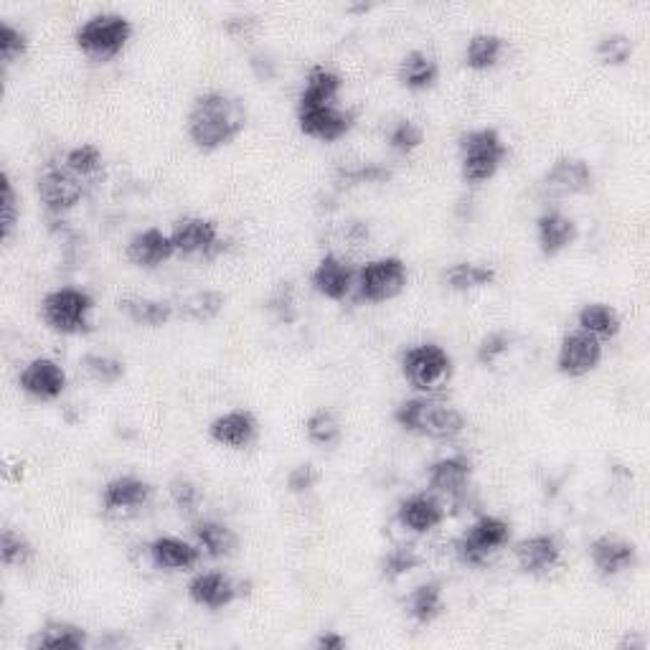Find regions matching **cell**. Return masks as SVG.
<instances>
[{"mask_svg": "<svg viewBox=\"0 0 650 650\" xmlns=\"http://www.w3.org/2000/svg\"><path fill=\"white\" fill-rule=\"evenodd\" d=\"M246 120V104L240 97L227 92H206L196 97L186 118V130L191 143L203 153H213L234 143L244 133Z\"/></svg>", "mask_w": 650, "mask_h": 650, "instance_id": "cell-1", "label": "cell"}, {"mask_svg": "<svg viewBox=\"0 0 650 650\" xmlns=\"http://www.w3.org/2000/svg\"><path fill=\"white\" fill-rule=\"evenodd\" d=\"M394 422L409 434L430 440H452L465 430L463 411L427 397H411L401 401L394 409Z\"/></svg>", "mask_w": 650, "mask_h": 650, "instance_id": "cell-2", "label": "cell"}, {"mask_svg": "<svg viewBox=\"0 0 650 650\" xmlns=\"http://www.w3.org/2000/svg\"><path fill=\"white\" fill-rule=\"evenodd\" d=\"M460 176L465 184L481 186L498 176L508 161V145L496 128H475L460 135Z\"/></svg>", "mask_w": 650, "mask_h": 650, "instance_id": "cell-3", "label": "cell"}, {"mask_svg": "<svg viewBox=\"0 0 650 650\" xmlns=\"http://www.w3.org/2000/svg\"><path fill=\"white\" fill-rule=\"evenodd\" d=\"M133 38V23L122 13H95L74 31V44L95 62H112Z\"/></svg>", "mask_w": 650, "mask_h": 650, "instance_id": "cell-4", "label": "cell"}, {"mask_svg": "<svg viewBox=\"0 0 650 650\" xmlns=\"http://www.w3.org/2000/svg\"><path fill=\"white\" fill-rule=\"evenodd\" d=\"M92 295L87 290H79V287H56V290L41 300V318H44L48 331L59 335L92 333Z\"/></svg>", "mask_w": 650, "mask_h": 650, "instance_id": "cell-5", "label": "cell"}, {"mask_svg": "<svg viewBox=\"0 0 650 650\" xmlns=\"http://www.w3.org/2000/svg\"><path fill=\"white\" fill-rule=\"evenodd\" d=\"M455 374V361L440 343H415L401 353V376L415 392L434 394L450 384Z\"/></svg>", "mask_w": 650, "mask_h": 650, "instance_id": "cell-6", "label": "cell"}, {"mask_svg": "<svg viewBox=\"0 0 650 650\" xmlns=\"http://www.w3.org/2000/svg\"><path fill=\"white\" fill-rule=\"evenodd\" d=\"M409 285V269L399 257H376L356 273V300L378 306L399 298Z\"/></svg>", "mask_w": 650, "mask_h": 650, "instance_id": "cell-7", "label": "cell"}, {"mask_svg": "<svg viewBox=\"0 0 650 650\" xmlns=\"http://www.w3.org/2000/svg\"><path fill=\"white\" fill-rule=\"evenodd\" d=\"M508 541H511V524L504 521L500 516L483 514L458 539L455 551L465 566H485L493 554L508 547Z\"/></svg>", "mask_w": 650, "mask_h": 650, "instance_id": "cell-8", "label": "cell"}, {"mask_svg": "<svg viewBox=\"0 0 650 650\" xmlns=\"http://www.w3.org/2000/svg\"><path fill=\"white\" fill-rule=\"evenodd\" d=\"M36 194L44 209L54 217L71 211L74 206L81 203L87 194V180H81L77 173H71L64 161H46L36 178Z\"/></svg>", "mask_w": 650, "mask_h": 650, "instance_id": "cell-9", "label": "cell"}, {"mask_svg": "<svg viewBox=\"0 0 650 650\" xmlns=\"http://www.w3.org/2000/svg\"><path fill=\"white\" fill-rule=\"evenodd\" d=\"M173 246L178 257H199V260H217L221 252H227L229 242L221 236L219 224L213 219L203 217H186L180 219L170 232Z\"/></svg>", "mask_w": 650, "mask_h": 650, "instance_id": "cell-10", "label": "cell"}, {"mask_svg": "<svg viewBox=\"0 0 650 650\" xmlns=\"http://www.w3.org/2000/svg\"><path fill=\"white\" fill-rule=\"evenodd\" d=\"M359 112L343 110L335 102L328 104H298V128L302 135L320 143H339L356 128Z\"/></svg>", "mask_w": 650, "mask_h": 650, "instance_id": "cell-11", "label": "cell"}, {"mask_svg": "<svg viewBox=\"0 0 650 650\" xmlns=\"http://www.w3.org/2000/svg\"><path fill=\"white\" fill-rule=\"evenodd\" d=\"M473 481V460L467 455H448L434 460L427 467V485L434 496L448 498L452 506H460L471 493Z\"/></svg>", "mask_w": 650, "mask_h": 650, "instance_id": "cell-12", "label": "cell"}, {"mask_svg": "<svg viewBox=\"0 0 650 650\" xmlns=\"http://www.w3.org/2000/svg\"><path fill=\"white\" fill-rule=\"evenodd\" d=\"M603 341H597L595 335L584 333L577 328V331L566 333L562 343H559L557 372L570 378H582L603 364Z\"/></svg>", "mask_w": 650, "mask_h": 650, "instance_id": "cell-13", "label": "cell"}, {"mask_svg": "<svg viewBox=\"0 0 650 650\" xmlns=\"http://www.w3.org/2000/svg\"><path fill=\"white\" fill-rule=\"evenodd\" d=\"M590 562L595 566L597 577L603 580H615L625 572H632L640 564V551L628 539L610 537V533H603V537L592 539L587 549Z\"/></svg>", "mask_w": 650, "mask_h": 650, "instance_id": "cell-14", "label": "cell"}, {"mask_svg": "<svg viewBox=\"0 0 650 650\" xmlns=\"http://www.w3.org/2000/svg\"><path fill=\"white\" fill-rule=\"evenodd\" d=\"M541 186L557 196H584L595 188V170L577 155H559L544 173Z\"/></svg>", "mask_w": 650, "mask_h": 650, "instance_id": "cell-15", "label": "cell"}, {"mask_svg": "<svg viewBox=\"0 0 650 650\" xmlns=\"http://www.w3.org/2000/svg\"><path fill=\"white\" fill-rule=\"evenodd\" d=\"M246 592L242 582H234L224 572H201L188 582V599L203 610H224L236 599L244 597Z\"/></svg>", "mask_w": 650, "mask_h": 650, "instance_id": "cell-16", "label": "cell"}, {"mask_svg": "<svg viewBox=\"0 0 650 650\" xmlns=\"http://www.w3.org/2000/svg\"><path fill=\"white\" fill-rule=\"evenodd\" d=\"M19 386L38 401H54L67 392V372L54 359L38 356L19 374Z\"/></svg>", "mask_w": 650, "mask_h": 650, "instance_id": "cell-17", "label": "cell"}, {"mask_svg": "<svg viewBox=\"0 0 650 650\" xmlns=\"http://www.w3.org/2000/svg\"><path fill=\"white\" fill-rule=\"evenodd\" d=\"M356 273L359 269H353L339 254H326V257H320L316 269H312L310 285L326 300L343 302L356 290Z\"/></svg>", "mask_w": 650, "mask_h": 650, "instance_id": "cell-18", "label": "cell"}, {"mask_svg": "<svg viewBox=\"0 0 650 650\" xmlns=\"http://www.w3.org/2000/svg\"><path fill=\"white\" fill-rule=\"evenodd\" d=\"M514 554L521 572L529 577H547L562 562V547L551 533H533V537L516 541Z\"/></svg>", "mask_w": 650, "mask_h": 650, "instance_id": "cell-19", "label": "cell"}, {"mask_svg": "<svg viewBox=\"0 0 650 650\" xmlns=\"http://www.w3.org/2000/svg\"><path fill=\"white\" fill-rule=\"evenodd\" d=\"M209 438L221 448L244 450L257 442L260 425L250 409H232L219 415L209 425Z\"/></svg>", "mask_w": 650, "mask_h": 650, "instance_id": "cell-20", "label": "cell"}, {"mask_svg": "<svg viewBox=\"0 0 650 650\" xmlns=\"http://www.w3.org/2000/svg\"><path fill=\"white\" fill-rule=\"evenodd\" d=\"M445 516L448 508L442 506V500L430 491L411 493V496L401 500L397 508L399 524L411 533H430L434 529H440Z\"/></svg>", "mask_w": 650, "mask_h": 650, "instance_id": "cell-21", "label": "cell"}, {"mask_svg": "<svg viewBox=\"0 0 650 650\" xmlns=\"http://www.w3.org/2000/svg\"><path fill=\"white\" fill-rule=\"evenodd\" d=\"M153 485L137 475H118L102 488V508L107 514H133L151 504Z\"/></svg>", "mask_w": 650, "mask_h": 650, "instance_id": "cell-22", "label": "cell"}, {"mask_svg": "<svg viewBox=\"0 0 650 650\" xmlns=\"http://www.w3.org/2000/svg\"><path fill=\"white\" fill-rule=\"evenodd\" d=\"M128 260L140 269H158L176 257V246H173L170 234L158 227L143 229L133 240L128 242Z\"/></svg>", "mask_w": 650, "mask_h": 650, "instance_id": "cell-23", "label": "cell"}, {"mask_svg": "<svg viewBox=\"0 0 650 650\" xmlns=\"http://www.w3.org/2000/svg\"><path fill=\"white\" fill-rule=\"evenodd\" d=\"M577 236H580L577 221L566 217L562 211L551 209L537 219V242H539V252L544 254V257H557V254L570 250V246L577 242Z\"/></svg>", "mask_w": 650, "mask_h": 650, "instance_id": "cell-24", "label": "cell"}, {"mask_svg": "<svg viewBox=\"0 0 650 650\" xmlns=\"http://www.w3.org/2000/svg\"><path fill=\"white\" fill-rule=\"evenodd\" d=\"M147 557L158 570L166 572H188L201 562L203 551L199 544L178 539V537H158L147 544Z\"/></svg>", "mask_w": 650, "mask_h": 650, "instance_id": "cell-25", "label": "cell"}, {"mask_svg": "<svg viewBox=\"0 0 650 650\" xmlns=\"http://www.w3.org/2000/svg\"><path fill=\"white\" fill-rule=\"evenodd\" d=\"M191 537L203 554L211 559H229L240 549L236 531L229 524L217 521V518H194Z\"/></svg>", "mask_w": 650, "mask_h": 650, "instance_id": "cell-26", "label": "cell"}, {"mask_svg": "<svg viewBox=\"0 0 650 650\" xmlns=\"http://www.w3.org/2000/svg\"><path fill=\"white\" fill-rule=\"evenodd\" d=\"M87 646V628L69 620H48L29 638V650H85Z\"/></svg>", "mask_w": 650, "mask_h": 650, "instance_id": "cell-27", "label": "cell"}, {"mask_svg": "<svg viewBox=\"0 0 650 650\" xmlns=\"http://www.w3.org/2000/svg\"><path fill=\"white\" fill-rule=\"evenodd\" d=\"M397 79L401 87L409 89V92H427V89L438 85L440 64L434 56L415 48V52H409L405 59L399 62Z\"/></svg>", "mask_w": 650, "mask_h": 650, "instance_id": "cell-28", "label": "cell"}, {"mask_svg": "<svg viewBox=\"0 0 650 650\" xmlns=\"http://www.w3.org/2000/svg\"><path fill=\"white\" fill-rule=\"evenodd\" d=\"M445 279L448 290L452 293H475L483 290V287H491L498 279V273L493 265H483V262H455L445 269Z\"/></svg>", "mask_w": 650, "mask_h": 650, "instance_id": "cell-29", "label": "cell"}, {"mask_svg": "<svg viewBox=\"0 0 650 650\" xmlns=\"http://www.w3.org/2000/svg\"><path fill=\"white\" fill-rule=\"evenodd\" d=\"M118 308L140 328H166L176 318V306L155 298H122Z\"/></svg>", "mask_w": 650, "mask_h": 650, "instance_id": "cell-30", "label": "cell"}, {"mask_svg": "<svg viewBox=\"0 0 650 650\" xmlns=\"http://www.w3.org/2000/svg\"><path fill=\"white\" fill-rule=\"evenodd\" d=\"M577 326L580 331L595 335L597 341H613L620 333L623 320L620 312L607 306V302H587L577 312Z\"/></svg>", "mask_w": 650, "mask_h": 650, "instance_id": "cell-31", "label": "cell"}, {"mask_svg": "<svg viewBox=\"0 0 650 650\" xmlns=\"http://www.w3.org/2000/svg\"><path fill=\"white\" fill-rule=\"evenodd\" d=\"M407 615L417 625H432L445 613V597H442L440 582H425L407 595Z\"/></svg>", "mask_w": 650, "mask_h": 650, "instance_id": "cell-32", "label": "cell"}, {"mask_svg": "<svg viewBox=\"0 0 650 650\" xmlns=\"http://www.w3.org/2000/svg\"><path fill=\"white\" fill-rule=\"evenodd\" d=\"M508 48V41L498 34H475L467 38L465 67L473 71H488L498 67Z\"/></svg>", "mask_w": 650, "mask_h": 650, "instance_id": "cell-33", "label": "cell"}, {"mask_svg": "<svg viewBox=\"0 0 650 650\" xmlns=\"http://www.w3.org/2000/svg\"><path fill=\"white\" fill-rule=\"evenodd\" d=\"M227 306V295L219 290H199L186 295L176 306V316L184 320H191V323H211V320L219 318V312Z\"/></svg>", "mask_w": 650, "mask_h": 650, "instance_id": "cell-34", "label": "cell"}, {"mask_svg": "<svg viewBox=\"0 0 650 650\" xmlns=\"http://www.w3.org/2000/svg\"><path fill=\"white\" fill-rule=\"evenodd\" d=\"M343 79L326 67H312L306 77V87L300 89L298 104H328L341 95Z\"/></svg>", "mask_w": 650, "mask_h": 650, "instance_id": "cell-35", "label": "cell"}, {"mask_svg": "<svg viewBox=\"0 0 650 650\" xmlns=\"http://www.w3.org/2000/svg\"><path fill=\"white\" fill-rule=\"evenodd\" d=\"M306 438L310 445L316 448H335L343 438V427L341 419L333 409L320 407L316 411H310V417L306 419Z\"/></svg>", "mask_w": 650, "mask_h": 650, "instance_id": "cell-36", "label": "cell"}, {"mask_svg": "<svg viewBox=\"0 0 650 650\" xmlns=\"http://www.w3.org/2000/svg\"><path fill=\"white\" fill-rule=\"evenodd\" d=\"M62 161L64 166H67L71 173H77L81 180H87V184L100 176L104 168L102 151L95 143H81L77 147H71V151L62 155Z\"/></svg>", "mask_w": 650, "mask_h": 650, "instance_id": "cell-37", "label": "cell"}, {"mask_svg": "<svg viewBox=\"0 0 650 650\" xmlns=\"http://www.w3.org/2000/svg\"><path fill=\"white\" fill-rule=\"evenodd\" d=\"M81 368H85V374L100 386L118 384L128 372L125 361L110 356V353H85V356H81Z\"/></svg>", "mask_w": 650, "mask_h": 650, "instance_id": "cell-38", "label": "cell"}, {"mask_svg": "<svg viewBox=\"0 0 650 650\" xmlns=\"http://www.w3.org/2000/svg\"><path fill=\"white\" fill-rule=\"evenodd\" d=\"M34 557L36 549L26 533L11 529V526L3 529V537H0V559H3L5 566H26L34 562Z\"/></svg>", "mask_w": 650, "mask_h": 650, "instance_id": "cell-39", "label": "cell"}, {"mask_svg": "<svg viewBox=\"0 0 650 650\" xmlns=\"http://www.w3.org/2000/svg\"><path fill=\"white\" fill-rule=\"evenodd\" d=\"M168 493H170L173 506H176V511L180 516L191 518V521L196 516H199V508L203 504V498H201L199 485L188 478V475H176V478L168 483Z\"/></svg>", "mask_w": 650, "mask_h": 650, "instance_id": "cell-40", "label": "cell"}, {"mask_svg": "<svg viewBox=\"0 0 650 650\" xmlns=\"http://www.w3.org/2000/svg\"><path fill=\"white\" fill-rule=\"evenodd\" d=\"M632 52H636V44L628 34H605L595 44V56L605 67H625Z\"/></svg>", "mask_w": 650, "mask_h": 650, "instance_id": "cell-41", "label": "cell"}, {"mask_svg": "<svg viewBox=\"0 0 650 650\" xmlns=\"http://www.w3.org/2000/svg\"><path fill=\"white\" fill-rule=\"evenodd\" d=\"M422 564V557H419V551L409 544H397L386 551L384 559H382V577L389 580V582H397L399 577H405L411 570H417V566Z\"/></svg>", "mask_w": 650, "mask_h": 650, "instance_id": "cell-42", "label": "cell"}, {"mask_svg": "<svg viewBox=\"0 0 650 650\" xmlns=\"http://www.w3.org/2000/svg\"><path fill=\"white\" fill-rule=\"evenodd\" d=\"M386 143H389V147L397 155H411L425 143V133L415 120L399 118L397 122H392L389 133H386Z\"/></svg>", "mask_w": 650, "mask_h": 650, "instance_id": "cell-43", "label": "cell"}, {"mask_svg": "<svg viewBox=\"0 0 650 650\" xmlns=\"http://www.w3.org/2000/svg\"><path fill=\"white\" fill-rule=\"evenodd\" d=\"M392 178V170L378 166V163H359V166H345L335 170V184L339 188L364 186V184H386Z\"/></svg>", "mask_w": 650, "mask_h": 650, "instance_id": "cell-44", "label": "cell"}, {"mask_svg": "<svg viewBox=\"0 0 650 650\" xmlns=\"http://www.w3.org/2000/svg\"><path fill=\"white\" fill-rule=\"evenodd\" d=\"M29 36L26 31L15 29L11 21H0V62H3V71L29 54Z\"/></svg>", "mask_w": 650, "mask_h": 650, "instance_id": "cell-45", "label": "cell"}, {"mask_svg": "<svg viewBox=\"0 0 650 650\" xmlns=\"http://www.w3.org/2000/svg\"><path fill=\"white\" fill-rule=\"evenodd\" d=\"M511 343H514L511 333L491 331L488 335H483V339H481L478 351H475V359H478L481 366L488 368L493 364H498V361L506 356L508 349H511Z\"/></svg>", "mask_w": 650, "mask_h": 650, "instance_id": "cell-46", "label": "cell"}, {"mask_svg": "<svg viewBox=\"0 0 650 650\" xmlns=\"http://www.w3.org/2000/svg\"><path fill=\"white\" fill-rule=\"evenodd\" d=\"M0 184H3V221H0V236H3V242H11L15 227H19V196H15L13 180L8 176V170H3V176H0Z\"/></svg>", "mask_w": 650, "mask_h": 650, "instance_id": "cell-47", "label": "cell"}, {"mask_svg": "<svg viewBox=\"0 0 650 650\" xmlns=\"http://www.w3.org/2000/svg\"><path fill=\"white\" fill-rule=\"evenodd\" d=\"M265 306H267V310L275 312L277 320H283V323H293V320L298 318V310H295L293 283H277L275 290L269 293Z\"/></svg>", "mask_w": 650, "mask_h": 650, "instance_id": "cell-48", "label": "cell"}, {"mask_svg": "<svg viewBox=\"0 0 650 650\" xmlns=\"http://www.w3.org/2000/svg\"><path fill=\"white\" fill-rule=\"evenodd\" d=\"M318 481H320V473L316 471V465L300 463L287 473V491L295 493V496H306V493L316 488Z\"/></svg>", "mask_w": 650, "mask_h": 650, "instance_id": "cell-49", "label": "cell"}, {"mask_svg": "<svg viewBox=\"0 0 650 650\" xmlns=\"http://www.w3.org/2000/svg\"><path fill=\"white\" fill-rule=\"evenodd\" d=\"M257 15H252V13H236V15H232V19H227L224 21V31L227 34H232V36H236V38H242V36H250L254 29H257Z\"/></svg>", "mask_w": 650, "mask_h": 650, "instance_id": "cell-50", "label": "cell"}, {"mask_svg": "<svg viewBox=\"0 0 650 650\" xmlns=\"http://www.w3.org/2000/svg\"><path fill=\"white\" fill-rule=\"evenodd\" d=\"M345 646H349V640L335 630H323L316 640H312V648L318 650H343Z\"/></svg>", "mask_w": 650, "mask_h": 650, "instance_id": "cell-51", "label": "cell"}, {"mask_svg": "<svg viewBox=\"0 0 650 650\" xmlns=\"http://www.w3.org/2000/svg\"><path fill=\"white\" fill-rule=\"evenodd\" d=\"M252 69L260 79H273L275 77V62L269 59L267 52L252 54Z\"/></svg>", "mask_w": 650, "mask_h": 650, "instance_id": "cell-52", "label": "cell"}, {"mask_svg": "<svg viewBox=\"0 0 650 650\" xmlns=\"http://www.w3.org/2000/svg\"><path fill=\"white\" fill-rule=\"evenodd\" d=\"M617 648L620 650H643L646 648V638L643 636H638V632H628V636H625L620 643H617Z\"/></svg>", "mask_w": 650, "mask_h": 650, "instance_id": "cell-53", "label": "cell"}]
</instances>
